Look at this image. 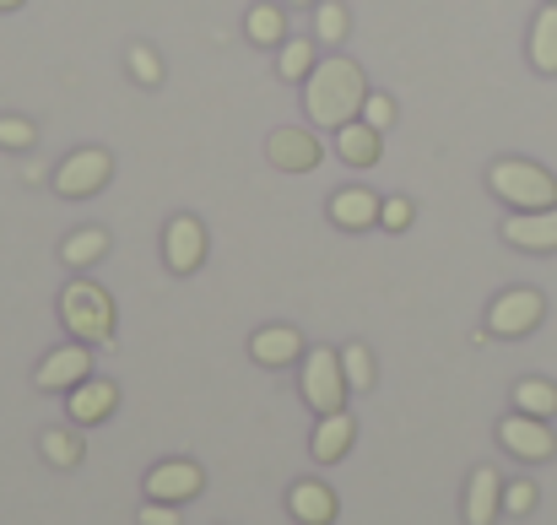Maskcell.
<instances>
[{
    "instance_id": "1",
    "label": "cell",
    "mask_w": 557,
    "mask_h": 525,
    "mask_svg": "<svg viewBox=\"0 0 557 525\" xmlns=\"http://www.w3.org/2000/svg\"><path fill=\"white\" fill-rule=\"evenodd\" d=\"M369 76H363V65L358 60H347V54H331V60H320L314 71H309V82H304V120L314 125V131H342V125H352V120H363V103H369Z\"/></svg>"
},
{
    "instance_id": "2",
    "label": "cell",
    "mask_w": 557,
    "mask_h": 525,
    "mask_svg": "<svg viewBox=\"0 0 557 525\" xmlns=\"http://www.w3.org/2000/svg\"><path fill=\"white\" fill-rule=\"evenodd\" d=\"M60 326L71 331V342L114 347L120 315H114V298H109L92 277H71V282H65V293H60Z\"/></svg>"
},
{
    "instance_id": "3",
    "label": "cell",
    "mask_w": 557,
    "mask_h": 525,
    "mask_svg": "<svg viewBox=\"0 0 557 525\" xmlns=\"http://www.w3.org/2000/svg\"><path fill=\"white\" fill-rule=\"evenodd\" d=\"M487 190L509 206V211H547L557 206V179L553 169L531 163V158H498L487 169Z\"/></svg>"
},
{
    "instance_id": "4",
    "label": "cell",
    "mask_w": 557,
    "mask_h": 525,
    "mask_svg": "<svg viewBox=\"0 0 557 525\" xmlns=\"http://www.w3.org/2000/svg\"><path fill=\"white\" fill-rule=\"evenodd\" d=\"M298 395L314 417H331L347 406L352 384L342 374V347H309L304 352V368H298Z\"/></svg>"
},
{
    "instance_id": "5",
    "label": "cell",
    "mask_w": 557,
    "mask_h": 525,
    "mask_svg": "<svg viewBox=\"0 0 557 525\" xmlns=\"http://www.w3.org/2000/svg\"><path fill=\"white\" fill-rule=\"evenodd\" d=\"M542 320H547V298H542L536 288H509V293H498V298L487 304L482 331H487V337H504V342H520V337H531Z\"/></svg>"
},
{
    "instance_id": "6",
    "label": "cell",
    "mask_w": 557,
    "mask_h": 525,
    "mask_svg": "<svg viewBox=\"0 0 557 525\" xmlns=\"http://www.w3.org/2000/svg\"><path fill=\"white\" fill-rule=\"evenodd\" d=\"M114 179V158H109V147H76L60 169H54V195H65V200H87V195H98L103 184Z\"/></svg>"
},
{
    "instance_id": "7",
    "label": "cell",
    "mask_w": 557,
    "mask_h": 525,
    "mask_svg": "<svg viewBox=\"0 0 557 525\" xmlns=\"http://www.w3.org/2000/svg\"><path fill=\"white\" fill-rule=\"evenodd\" d=\"M320 158H325V147H320L314 125H276L265 136V163L276 174H314Z\"/></svg>"
},
{
    "instance_id": "8",
    "label": "cell",
    "mask_w": 557,
    "mask_h": 525,
    "mask_svg": "<svg viewBox=\"0 0 557 525\" xmlns=\"http://www.w3.org/2000/svg\"><path fill=\"white\" fill-rule=\"evenodd\" d=\"M498 444H504L515 461H525V466H542V461L557 455L553 423H547V417H525V412H509V417L498 423Z\"/></svg>"
},
{
    "instance_id": "9",
    "label": "cell",
    "mask_w": 557,
    "mask_h": 525,
    "mask_svg": "<svg viewBox=\"0 0 557 525\" xmlns=\"http://www.w3.org/2000/svg\"><path fill=\"white\" fill-rule=\"evenodd\" d=\"M82 379H92V347H87V342L49 347V357L33 368V384H38V390H49V395H71Z\"/></svg>"
},
{
    "instance_id": "10",
    "label": "cell",
    "mask_w": 557,
    "mask_h": 525,
    "mask_svg": "<svg viewBox=\"0 0 557 525\" xmlns=\"http://www.w3.org/2000/svg\"><path fill=\"white\" fill-rule=\"evenodd\" d=\"M206 493V472L195 461H158L147 477H141V499H158V504H180Z\"/></svg>"
},
{
    "instance_id": "11",
    "label": "cell",
    "mask_w": 557,
    "mask_h": 525,
    "mask_svg": "<svg viewBox=\"0 0 557 525\" xmlns=\"http://www.w3.org/2000/svg\"><path fill=\"white\" fill-rule=\"evenodd\" d=\"M200 260H206V228H200V217H169V228H163V266L174 271V277H189V271H200Z\"/></svg>"
},
{
    "instance_id": "12",
    "label": "cell",
    "mask_w": 557,
    "mask_h": 525,
    "mask_svg": "<svg viewBox=\"0 0 557 525\" xmlns=\"http://www.w3.org/2000/svg\"><path fill=\"white\" fill-rule=\"evenodd\" d=\"M509 249H525V255H553L557 249V206L547 211H509V222L498 228Z\"/></svg>"
},
{
    "instance_id": "13",
    "label": "cell",
    "mask_w": 557,
    "mask_h": 525,
    "mask_svg": "<svg viewBox=\"0 0 557 525\" xmlns=\"http://www.w3.org/2000/svg\"><path fill=\"white\" fill-rule=\"evenodd\" d=\"M65 412H71L76 428H98V423H109V417L120 412V384L92 374V379H82V384L65 395Z\"/></svg>"
},
{
    "instance_id": "14",
    "label": "cell",
    "mask_w": 557,
    "mask_h": 525,
    "mask_svg": "<svg viewBox=\"0 0 557 525\" xmlns=\"http://www.w3.org/2000/svg\"><path fill=\"white\" fill-rule=\"evenodd\" d=\"M352 444H358V423H352V412H347V406H342V412H331V417H320V423H314V434H309V455H314L320 466L347 461V455H352Z\"/></svg>"
},
{
    "instance_id": "15",
    "label": "cell",
    "mask_w": 557,
    "mask_h": 525,
    "mask_svg": "<svg viewBox=\"0 0 557 525\" xmlns=\"http://www.w3.org/2000/svg\"><path fill=\"white\" fill-rule=\"evenodd\" d=\"M304 337H298V326H260L255 337H249V357L260 363V368H287V363H304Z\"/></svg>"
},
{
    "instance_id": "16",
    "label": "cell",
    "mask_w": 557,
    "mask_h": 525,
    "mask_svg": "<svg viewBox=\"0 0 557 525\" xmlns=\"http://www.w3.org/2000/svg\"><path fill=\"white\" fill-rule=\"evenodd\" d=\"M336 510H342V504H336L331 483H320V477L287 488V515L298 525H336Z\"/></svg>"
},
{
    "instance_id": "17",
    "label": "cell",
    "mask_w": 557,
    "mask_h": 525,
    "mask_svg": "<svg viewBox=\"0 0 557 525\" xmlns=\"http://www.w3.org/2000/svg\"><path fill=\"white\" fill-rule=\"evenodd\" d=\"M504 515V477L493 466H476L466 483V525H493Z\"/></svg>"
},
{
    "instance_id": "18",
    "label": "cell",
    "mask_w": 557,
    "mask_h": 525,
    "mask_svg": "<svg viewBox=\"0 0 557 525\" xmlns=\"http://www.w3.org/2000/svg\"><path fill=\"white\" fill-rule=\"evenodd\" d=\"M379 195H373L369 184H352V190H336L331 195V222L336 228H347V233H363V228H379Z\"/></svg>"
},
{
    "instance_id": "19",
    "label": "cell",
    "mask_w": 557,
    "mask_h": 525,
    "mask_svg": "<svg viewBox=\"0 0 557 525\" xmlns=\"http://www.w3.org/2000/svg\"><path fill=\"white\" fill-rule=\"evenodd\" d=\"M336 158H342L347 169H373V163L384 158V136L373 131L369 120H352V125L336 131Z\"/></svg>"
},
{
    "instance_id": "20",
    "label": "cell",
    "mask_w": 557,
    "mask_h": 525,
    "mask_svg": "<svg viewBox=\"0 0 557 525\" xmlns=\"http://www.w3.org/2000/svg\"><path fill=\"white\" fill-rule=\"evenodd\" d=\"M525 54H531V71H536V76H557V0H547V5L536 11Z\"/></svg>"
},
{
    "instance_id": "21",
    "label": "cell",
    "mask_w": 557,
    "mask_h": 525,
    "mask_svg": "<svg viewBox=\"0 0 557 525\" xmlns=\"http://www.w3.org/2000/svg\"><path fill=\"white\" fill-rule=\"evenodd\" d=\"M244 38H249L255 49H282V44H287V5H271V0L249 5V16H244Z\"/></svg>"
},
{
    "instance_id": "22",
    "label": "cell",
    "mask_w": 557,
    "mask_h": 525,
    "mask_svg": "<svg viewBox=\"0 0 557 525\" xmlns=\"http://www.w3.org/2000/svg\"><path fill=\"white\" fill-rule=\"evenodd\" d=\"M38 455H44L54 472H76L82 455H87V439H82L76 423H71V428H44V434H38Z\"/></svg>"
},
{
    "instance_id": "23",
    "label": "cell",
    "mask_w": 557,
    "mask_h": 525,
    "mask_svg": "<svg viewBox=\"0 0 557 525\" xmlns=\"http://www.w3.org/2000/svg\"><path fill=\"white\" fill-rule=\"evenodd\" d=\"M109 255V233L103 228H76L65 244H60V260L71 266V271H87V266H98Z\"/></svg>"
},
{
    "instance_id": "24",
    "label": "cell",
    "mask_w": 557,
    "mask_h": 525,
    "mask_svg": "<svg viewBox=\"0 0 557 525\" xmlns=\"http://www.w3.org/2000/svg\"><path fill=\"white\" fill-rule=\"evenodd\" d=\"M347 27H352L347 0H320V5H314V44H320V49H342V44H347Z\"/></svg>"
},
{
    "instance_id": "25",
    "label": "cell",
    "mask_w": 557,
    "mask_h": 525,
    "mask_svg": "<svg viewBox=\"0 0 557 525\" xmlns=\"http://www.w3.org/2000/svg\"><path fill=\"white\" fill-rule=\"evenodd\" d=\"M515 412H525V417H547V423H553L557 417V384L553 379H536V374L520 379V384H515Z\"/></svg>"
},
{
    "instance_id": "26",
    "label": "cell",
    "mask_w": 557,
    "mask_h": 525,
    "mask_svg": "<svg viewBox=\"0 0 557 525\" xmlns=\"http://www.w3.org/2000/svg\"><path fill=\"white\" fill-rule=\"evenodd\" d=\"M314 65H320V60H314V44H309V38H287V44L276 49V76H282V82H309Z\"/></svg>"
},
{
    "instance_id": "27",
    "label": "cell",
    "mask_w": 557,
    "mask_h": 525,
    "mask_svg": "<svg viewBox=\"0 0 557 525\" xmlns=\"http://www.w3.org/2000/svg\"><path fill=\"white\" fill-rule=\"evenodd\" d=\"M342 374H347L352 395H363V390H373V379H379V368H373V352L363 347V342L342 347Z\"/></svg>"
},
{
    "instance_id": "28",
    "label": "cell",
    "mask_w": 557,
    "mask_h": 525,
    "mask_svg": "<svg viewBox=\"0 0 557 525\" xmlns=\"http://www.w3.org/2000/svg\"><path fill=\"white\" fill-rule=\"evenodd\" d=\"M125 65H131V76H136L141 87H158V82H163V60H158L152 44H131V49H125Z\"/></svg>"
},
{
    "instance_id": "29",
    "label": "cell",
    "mask_w": 557,
    "mask_h": 525,
    "mask_svg": "<svg viewBox=\"0 0 557 525\" xmlns=\"http://www.w3.org/2000/svg\"><path fill=\"white\" fill-rule=\"evenodd\" d=\"M33 142H38L33 120H22V114H0V152H27Z\"/></svg>"
},
{
    "instance_id": "30",
    "label": "cell",
    "mask_w": 557,
    "mask_h": 525,
    "mask_svg": "<svg viewBox=\"0 0 557 525\" xmlns=\"http://www.w3.org/2000/svg\"><path fill=\"white\" fill-rule=\"evenodd\" d=\"M536 483L531 477H515V483H504V515H531L536 510Z\"/></svg>"
},
{
    "instance_id": "31",
    "label": "cell",
    "mask_w": 557,
    "mask_h": 525,
    "mask_svg": "<svg viewBox=\"0 0 557 525\" xmlns=\"http://www.w3.org/2000/svg\"><path fill=\"white\" fill-rule=\"evenodd\" d=\"M379 228L406 233V228H411V200H406V195H389V200L379 206Z\"/></svg>"
},
{
    "instance_id": "32",
    "label": "cell",
    "mask_w": 557,
    "mask_h": 525,
    "mask_svg": "<svg viewBox=\"0 0 557 525\" xmlns=\"http://www.w3.org/2000/svg\"><path fill=\"white\" fill-rule=\"evenodd\" d=\"M363 120H369L373 131L384 136V131L395 125V98H384V93H369V103H363Z\"/></svg>"
},
{
    "instance_id": "33",
    "label": "cell",
    "mask_w": 557,
    "mask_h": 525,
    "mask_svg": "<svg viewBox=\"0 0 557 525\" xmlns=\"http://www.w3.org/2000/svg\"><path fill=\"white\" fill-rule=\"evenodd\" d=\"M136 525H185V521H180V504H158V499H147V504L136 510Z\"/></svg>"
},
{
    "instance_id": "34",
    "label": "cell",
    "mask_w": 557,
    "mask_h": 525,
    "mask_svg": "<svg viewBox=\"0 0 557 525\" xmlns=\"http://www.w3.org/2000/svg\"><path fill=\"white\" fill-rule=\"evenodd\" d=\"M22 5H27V0H0V11H22Z\"/></svg>"
},
{
    "instance_id": "35",
    "label": "cell",
    "mask_w": 557,
    "mask_h": 525,
    "mask_svg": "<svg viewBox=\"0 0 557 525\" xmlns=\"http://www.w3.org/2000/svg\"><path fill=\"white\" fill-rule=\"evenodd\" d=\"M287 5H320V0H287Z\"/></svg>"
}]
</instances>
